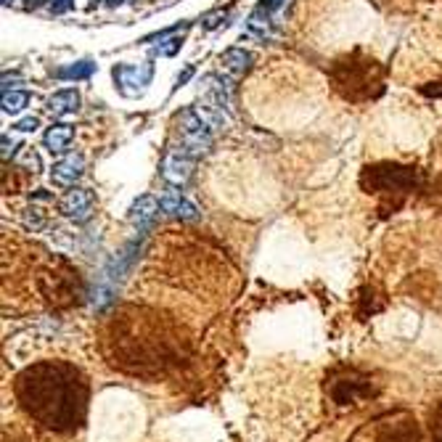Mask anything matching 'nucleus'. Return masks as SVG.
Here are the masks:
<instances>
[{
  "label": "nucleus",
  "mask_w": 442,
  "mask_h": 442,
  "mask_svg": "<svg viewBox=\"0 0 442 442\" xmlns=\"http://www.w3.org/2000/svg\"><path fill=\"white\" fill-rule=\"evenodd\" d=\"M38 128H40V120H38V117H24V120H19L13 125L16 132H35Z\"/></svg>",
  "instance_id": "f3484780"
},
{
  "label": "nucleus",
  "mask_w": 442,
  "mask_h": 442,
  "mask_svg": "<svg viewBox=\"0 0 442 442\" xmlns=\"http://www.w3.org/2000/svg\"><path fill=\"white\" fill-rule=\"evenodd\" d=\"M93 72H96V61L91 59H82V61H74V64H64L59 69H53V77L56 80H88L93 77Z\"/></svg>",
  "instance_id": "9b49d317"
},
{
  "label": "nucleus",
  "mask_w": 442,
  "mask_h": 442,
  "mask_svg": "<svg viewBox=\"0 0 442 442\" xmlns=\"http://www.w3.org/2000/svg\"><path fill=\"white\" fill-rule=\"evenodd\" d=\"M193 170V157H188L183 149H172L164 162H162V178L170 183V186H186L188 178H191Z\"/></svg>",
  "instance_id": "20e7f679"
},
{
  "label": "nucleus",
  "mask_w": 442,
  "mask_h": 442,
  "mask_svg": "<svg viewBox=\"0 0 442 442\" xmlns=\"http://www.w3.org/2000/svg\"><path fill=\"white\" fill-rule=\"evenodd\" d=\"M246 32H249V35H254V38H260V40H271V38H273L271 11H265L262 6L254 11V13L249 16V21H246Z\"/></svg>",
  "instance_id": "f8f14e48"
},
{
  "label": "nucleus",
  "mask_w": 442,
  "mask_h": 442,
  "mask_svg": "<svg viewBox=\"0 0 442 442\" xmlns=\"http://www.w3.org/2000/svg\"><path fill=\"white\" fill-rule=\"evenodd\" d=\"M61 212L64 217H69L74 222H85L93 215V193L82 186H74L67 191V196L61 199Z\"/></svg>",
  "instance_id": "39448f33"
},
{
  "label": "nucleus",
  "mask_w": 442,
  "mask_h": 442,
  "mask_svg": "<svg viewBox=\"0 0 442 442\" xmlns=\"http://www.w3.org/2000/svg\"><path fill=\"white\" fill-rule=\"evenodd\" d=\"M8 3H13V0H3V6H8Z\"/></svg>",
  "instance_id": "b1692460"
},
{
  "label": "nucleus",
  "mask_w": 442,
  "mask_h": 442,
  "mask_svg": "<svg viewBox=\"0 0 442 442\" xmlns=\"http://www.w3.org/2000/svg\"><path fill=\"white\" fill-rule=\"evenodd\" d=\"M159 210H162L159 199L151 196V193H143V196H138V199L130 204L128 220H130V225H135L138 231H146L151 222H154V217H157V212Z\"/></svg>",
  "instance_id": "0eeeda50"
},
{
  "label": "nucleus",
  "mask_w": 442,
  "mask_h": 442,
  "mask_svg": "<svg viewBox=\"0 0 442 442\" xmlns=\"http://www.w3.org/2000/svg\"><path fill=\"white\" fill-rule=\"evenodd\" d=\"M21 222H24V228L32 233L48 228V217H45V212H42L40 207H27V210H21Z\"/></svg>",
  "instance_id": "2eb2a0df"
},
{
  "label": "nucleus",
  "mask_w": 442,
  "mask_h": 442,
  "mask_svg": "<svg viewBox=\"0 0 442 442\" xmlns=\"http://www.w3.org/2000/svg\"><path fill=\"white\" fill-rule=\"evenodd\" d=\"M222 19H225V11H215L210 16H204V30H215V27H220Z\"/></svg>",
  "instance_id": "a211bd4d"
},
{
  "label": "nucleus",
  "mask_w": 442,
  "mask_h": 442,
  "mask_svg": "<svg viewBox=\"0 0 442 442\" xmlns=\"http://www.w3.org/2000/svg\"><path fill=\"white\" fill-rule=\"evenodd\" d=\"M191 74H193V64H188V67H186V69H183L178 77H175V91H178V88H183L186 82L191 80Z\"/></svg>",
  "instance_id": "412c9836"
},
{
  "label": "nucleus",
  "mask_w": 442,
  "mask_h": 442,
  "mask_svg": "<svg viewBox=\"0 0 442 442\" xmlns=\"http://www.w3.org/2000/svg\"><path fill=\"white\" fill-rule=\"evenodd\" d=\"M111 77H114L117 91H120L125 98H135V96H141L151 85L154 64H151V61H143V64H128V61H122V64H114Z\"/></svg>",
  "instance_id": "f03ea898"
},
{
  "label": "nucleus",
  "mask_w": 442,
  "mask_h": 442,
  "mask_svg": "<svg viewBox=\"0 0 442 442\" xmlns=\"http://www.w3.org/2000/svg\"><path fill=\"white\" fill-rule=\"evenodd\" d=\"M122 0H109V6H120Z\"/></svg>",
  "instance_id": "5701e85b"
},
{
  "label": "nucleus",
  "mask_w": 442,
  "mask_h": 442,
  "mask_svg": "<svg viewBox=\"0 0 442 442\" xmlns=\"http://www.w3.org/2000/svg\"><path fill=\"white\" fill-rule=\"evenodd\" d=\"M175 30H181V27H172V30H164V32H159V35H154V38L162 42L151 48V56H175V53L183 48V35L181 38H170ZM154 38H149V40H154Z\"/></svg>",
  "instance_id": "ddd939ff"
},
{
  "label": "nucleus",
  "mask_w": 442,
  "mask_h": 442,
  "mask_svg": "<svg viewBox=\"0 0 442 442\" xmlns=\"http://www.w3.org/2000/svg\"><path fill=\"white\" fill-rule=\"evenodd\" d=\"M16 164H19L24 172H32V175H38V172L42 170V159L40 154L35 149H30V146H24V149L19 151V157H16Z\"/></svg>",
  "instance_id": "dca6fc26"
},
{
  "label": "nucleus",
  "mask_w": 442,
  "mask_h": 442,
  "mask_svg": "<svg viewBox=\"0 0 442 442\" xmlns=\"http://www.w3.org/2000/svg\"><path fill=\"white\" fill-rule=\"evenodd\" d=\"M80 103H82L80 91L64 88V91H56L53 96H48L45 109H48L53 117H69V114H74V111L80 109Z\"/></svg>",
  "instance_id": "6e6552de"
},
{
  "label": "nucleus",
  "mask_w": 442,
  "mask_h": 442,
  "mask_svg": "<svg viewBox=\"0 0 442 442\" xmlns=\"http://www.w3.org/2000/svg\"><path fill=\"white\" fill-rule=\"evenodd\" d=\"M32 103V93L30 91H8L3 93V114H19Z\"/></svg>",
  "instance_id": "4468645a"
},
{
  "label": "nucleus",
  "mask_w": 442,
  "mask_h": 442,
  "mask_svg": "<svg viewBox=\"0 0 442 442\" xmlns=\"http://www.w3.org/2000/svg\"><path fill=\"white\" fill-rule=\"evenodd\" d=\"M265 11H271V13H276V11H281L283 6H286V0H262L260 3Z\"/></svg>",
  "instance_id": "4be33fe9"
},
{
  "label": "nucleus",
  "mask_w": 442,
  "mask_h": 442,
  "mask_svg": "<svg viewBox=\"0 0 442 442\" xmlns=\"http://www.w3.org/2000/svg\"><path fill=\"white\" fill-rule=\"evenodd\" d=\"M159 204H162V212L175 217V220H196V217H199V207H196L188 196H183L178 188H170V191L162 193Z\"/></svg>",
  "instance_id": "423d86ee"
},
{
  "label": "nucleus",
  "mask_w": 442,
  "mask_h": 442,
  "mask_svg": "<svg viewBox=\"0 0 442 442\" xmlns=\"http://www.w3.org/2000/svg\"><path fill=\"white\" fill-rule=\"evenodd\" d=\"M72 138H74L72 125H67V122H53L48 130L42 132V146H45L50 154H64V151L69 149Z\"/></svg>",
  "instance_id": "1a4fd4ad"
},
{
  "label": "nucleus",
  "mask_w": 442,
  "mask_h": 442,
  "mask_svg": "<svg viewBox=\"0 0 442 442\" xmlns=\"http://www.w3.org/2000/svg\"><path fill=\"white\" fill-rule=\"evenodd\" d=\"M82 175H85V157L82 154H67L50 167V181L59 188H74Z\"/></svg>",
  "instance_id": "7ed1b4c3"
},
{
  "label": "nucleus",
  "mask_w": 442,
  "mask_h": 442,
  "mask_svg": "<svg viewBox=\"0 0 442 442\" xmlns=\"http://www.w3.org/2000/svg\"><path fill=\"white\" fill-rule=\"evenodd\" d=\"M212 128L196 109H186L181 114V146L188 157H204L212 149Z\"/></svg>",
  "instance_id": "f257e3e1"
},
{
  "label": "nucleus",
  "mask_w": 442,
  "mask_h": 442,
  "mask_svg": "<svg viewBox=\"0 0 442 442\" xmlns=\"http://www.w3.org/2000/svg\"><path fill=\"white\" fill-rule=\"evenodd\" d=\"M254 64V56H251V50L246 48H239V45H233V48H225L220 53V67L228 74L233 77H239L244 72H249V67Z\"/></svg>",
  "instance_id": "9d476101"
},
{
  "label": "nucleus",
  "mask_w": 442,
  "mask_h": 442,
  "mask_svg": "<svg viewBox=\"0 0 442 442\" xmlns=\"http://www.w3.org/2000/svg\"><path fill=\"white\" fill-rule=\"evenodd\" d=\"M16 154V141L8 138V135H3V159H11Z\"/></svg>",
  "instance_id": "aec40b11"
},
{
  "label": "nucleus",
  "mask_w": 442,
  "mask_h": 442,
  "mask_svg": "<svg viewBox=\"0 0 442 442\" xmlns=\"http://www.w3.org/2000/svg\"><path fill=\"white\" fill-rule=\"evenodd\" d=\"M74 6V0H48V8L53 13H64V11H69Z\"/></svg>",
  "instance_id": "6ab92c4d"
}]
</instances>
